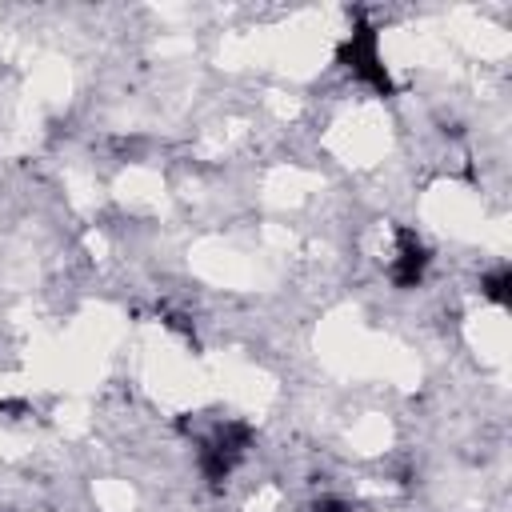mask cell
I'll use <instances>...</instances> for the list:
<instances>
[{
  "mask_svg": "<svg viewBox=\"0 0 512 512\" xmlns=\"http://www.w3.org/2000/svg\"><path fill=\"white\" fill-rule=\"evenodd\" d=\"M480 292H484V300H492V304L508 308V304H512V268H508V264H500L496 272H488V276L480 280Z\"/></svg>",
  "mask_w": 512,
  "mask_h": 512,
  "instance_id": "obj_4",
  "label": "cell"
},
{
  "mask_svg": "<svg viewBox=\"0 0 512 512\" xmlns=\"http://www.w3.org/2000/svg\"><path fill=\"white\" fill-rule=\"evenodd\" d=\"M312 512H352V508H348L340 496H320V500L312 504Z\"/></svg>",
  "mask_w": 512,
  "mask_h": 512,
  "instance_id": "obj_5",
  "label": "cell"
},
{
  "mask_svg": "<svg viewBox=\"0 0 512 512\" xmlns=\"http://www.w3.org/2000/svg\"><path fill=\"white\" fill-rule=\"evenodd\" d=\"M248 448H252V424H244V420H224V424H216L208 436H200V452H196L204 480H208L212 488H220V484L232 476V468L240 464V456H244Z\"/></svg>",
  "mask_w": 512,
  "mask_h": 512,
  "instance_id": "obj_1",
  "label": "cell"
},
{
  "mask_svg": "<svg viewBox=\"0 0 512 512\" xmlns=\"http://www.w3.org/2000/svg\"><path fill=\"white\" fill-rule=\"evenodd\" d=\"M428 248L412 228H396V256L388 260V276L396 288H416L428 272Z\"/></svg>",
  "mask_w": 512,
  "mask_h": 512,
  "instance_id": "obj_3",
  "label": "cell"
},
{
  "mask_svg": "<svg viewBox=\"0 0 512 512\" xmlns=\"http://www.w3.org/2000/svg\"><path fill=\"white\" fill-rule=\"evenodd\" d=\"M336 60L360 80V84H368V88H376L380 96H392L396 92V84H392V76H388V68H384V60H380V44H376V28L364 20V16H356V28L348 32V40L340 44V52H336Z\"/></svg>",
  "mask_w": 512,
  "mask_h": 512,
  "instance_id": "obj_2",
  "label": "cell"
}]
</instances>
